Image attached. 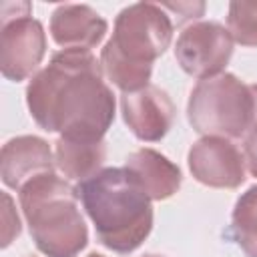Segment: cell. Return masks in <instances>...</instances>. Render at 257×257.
Instances as JSON below:
<instances>
[{"instance_id":"obj_1","label":"cell","mask_w":257,"mask_h":257,"mask_svg":"<svg viewBox=\"0 0 257 257\" xmlns=\"http://www.w3.org/2000/svg\"><path fill=\"white\" fill-rule=\"evenodd\" d=\"M100 60L90 50L66 48L52 54L26 86L34 122L68 139H104L114 120V94L102 80Z\"/></svg>"},{"instance_id":"obj_15","label":"cell","mask_w":257,"mask_h":257,"mask_svg":"<svg viewBox=\"0 0 257 257\" xmlns=\"http://www.w3.org/2000/svg\"><path fill=\"white\" fill-rule=\"evenodd\" d=\"M227 30L241 46H257V0H233L227 12Z\"/></svg>"},{"instance_id":"obj_22","label":"cell","mask_w":257,"mask_h":257,"mask_svg":"<svg viewBox=\"0 0 257 257\" xmlns=\"http://www.w3.org/2000/svg\"><path fill=\"white\" fill-rule=\"evenodd\" d=\"M88 257H104V255H100V253H90Z\"/></svg>"},{"instance_id":"obj_18","label":"cell","mask_w":257,"mask_h":257,"mask_svg":"<svg viewBox=\"0 0 257 257\" xmlns=\"http://www.w3.org/2000/svg\"><path fill=\"white\" fill-rule=\"evenodd\" d=\"M243 157H245V165H247L249 173L253 177H257V120L251 124V128L245 135Z\"/></svg>"},{"instance_id":"obj_12","label":"cell","mask_w":257,"mask_h":257,"mask_svg":"<svg viewBox=\"0 0 257 257\" xmlns=\"http://www.w3.org/2000/svg\"><path fill=\"white\" fill-rule=\"evenodd\" d=\"M124 169L139 181L151 201H165L173 197L183 181L181 169L155 149H139L124 161Z\"/></svg>"},{"instance_id":"obj_3","label":"cell","mask_w":257,"mask_h":257,"mask_svg":"<svg viewBox=\"0 0 257 257\" xmlns=\"http://www.w3.org/2000/svg\"><path fill=\"white\" fill-rule=\"evenodd\" d=\"M175 22L159 2H137L122 8L110 40L100 52L104 76L122 92H137L151 82L153 62L173 40Z\"/></svg>"},{"instance_id":"obj_11","label":"cell","mask_w":257,"mask_h":257,"mask_svg":"<svg viewBox=\"0 0 257 257\" xmlns=\"http://www.w3.org/2000/svg\"><path fill=\"white\" fill-rule=\"evenodd\" d=\"M48 28L52 40L62 50H90L102 42L108 24L88 4H60L52 12Z\"/></svg>"},{"instance_id":"obj_19","label":"cell","mask_w":257,"mask_h":257,"mask_svg":"<svg viewBox=\"0 0 257 257\" xmlns=\"http://www.w3.org/2000/svg\"><path fill=\"white\" fill-rule=\"evenodd\" d=\"M32 16V4L30 2H4L0 6V22H8L14 18Z\"/></svg>"},{"instance_id":"obj_4","label":"cell","mask_w":257,"mask_h":257,"mask_svg":"<svg viewBox=\"0 0 257 257\" xmlns=\"http://www.w3.org/2000/svg\"><path fill=\"white\" fill-rule=\"evenodd\" d=\"M20 207L36 249L46 257H76L88 243L78 193L54 173L40 175L20 191Z\"/></svg>"},{"instance_id":"obj_13","label":"cell","mask_w":257,"mask_h":257,"mask_svg":"<svg viewBox=\"0 0 257 257\" xmlns=\"http://www.w3.org/2000/svg\"><path fill=\"white\" fill-rule=\"evenodd\" d=\"M54 161L66 181H86L102 171L106 161V143L104 139L90 141L58 137L54 143Z\"/></svg>"},{"instance_id":"obj_17","label":"cell","mask_w":257,"mask_h":257,"mask_svg":"<svg viewBox=\"0 0 257 257\" xmlns=\"http://www.w3.org/2000/svg\"><path fill=\"white\" fill-rule=\"evenodd\" d=\"M2 201H4V229H2V247H8L12 243L14 237L20 235V219L16 215L14 203L10 199L8 193H2Z\"/></svg>"},{"instance_id":"obj_10","label":"cell","mask_w":257,"mask_h":257,"mask_svg":"<svg viewBox=\"0 0 257 257\" xmlns=\"http://www.w3.org/2000/svg\"><path fill=\"white\" fill-rule=\"evenodd\" d=\"M56 161L50 145L34 135L6 141L0 153V177L8 189L20 191L32 179L54 173Z\"/></svg>"},{"instance_id":"obj_6","label":"cell","mask_w":257,"mask_h":257,"mask_svg":"<svg viewBox=\"0 0 257 257\" xmlns=\"http://www.w3.org/2000/svg\"><path fill=\"white\" fill-rule=\"evenodd\" d=\"M233 44L235 40L223 24L201 20L183 28L175 44V58L187 74L205 80L223 74L233 56Z\"/></svg>"},{"instance_id":"obj_21","label":"cell","mask_w":257,"mask_h":257,"mask_svg":"<svg viewBox=\"0 0 257 257\" xmlns=\"http://www.w3.org/2000/svg\"><path fill=\"white\" fill-rule=\"evenodd\" d=\"M141 257H163V255H155V253H145V255H141Z\"/></svg>"},{"instance_id":"obj_8","label":"cell","mask_w":257,"mask_h":257,"mask_svg":"<svg viewBox=\"0 0 257 257\" xmlns=\"http://www.w3.org/2000/svg\"><path fill=\"white\" fill-rule=\"evenodd\" d=\"M191 175L213 189H237L245 183V157L223 137H203L189 151Z\"/></svg>"},{"instance_id":"obj_16","label":"cell","mask_w":257,"mask_h":257,"mask_svg":"<svg viewBox=\"0 0 257 257\" xmlns=\"http://www.w3.org/2000/svg\"><path fill=\"white\" fill-rule=\"evenodd\" d=\"M169 16H175L177 26L185 22H193L203 16L205 4L203 2H159Z\"/></svg>"},{"instance_id":"obj_20","label":"cell","mask_w":257,"mask_h":257,"mask_svg":"<svg viewBox=\"0 0 257 257\" xmlns=\"http://www.w3.org/2000/svg\"><path fill=\"white\" fill-rule=\"evenodd\" d=\"M251 94H253V122L257 120V84H249Z\"/></svg>"},{"instance_id":"obj_2","label":"cell","mask_w":257,"mask_h":257,"mask_svg":"<svg viewBox=\"0 0 257 257\" xmlns=\"http://www.w3.org/2000/svg\"><path fill=\"white\" fill-rule=\"evenodd\" d=\"M78 201L106 249L128 255L153 229L151 199L124 167H106L76 185Z\"/></svg>"},{"instance_id":"obj_7","label":"cell","mask_w":257,"mask_h":257,"mask_svg":"<svg viewBox=\"0 0 257 257\" xmlns=\"http://www.w3.org/2000/svg\"><path fill=\"white\" fill-rule=\"evenodd\" d=\"M46 54V32L32 16L2 22L0 28V70L12 82L26 80Z\"/></svg>"},{"instance_id":"obj_9","label":"cell","mask_w":257,"mask_h":257,"mask_svg":"<svg viewBox=\"0 0 257 257\" xmlns=\"http://www.w3.org/2000/svg\"><path fill=\"white\" fill-rule=\"evenodd\" d=\"M120 112L128 131L145 143L161 141L171 131L177 116L171 96L155 84L137 92H122Z\"/></svg>"},{"instance_id":"obj_14","label":"cell","mask_w":257,"mask_h":257,"mask_svg":"<svg viewBox=\"0 0 257 257\" xmlns=\"http://www.w3.org/2000/svg\"><path fill=\"white\" fill-rule=\"evenodd\" d=\"M229 237L247 257H257V185L249 187L235 203Z\"/></svg>"},{"instance_id":"obj_5","label":"cell","mask_w":257,"mask_h":257,"mask_svg":"<svg viewBox=\"0 0 257 257\" xmlns=\"http://www.w3.org/2000/svg\"><path fill=\"white\" fill-rule=\"evenodd\" d=\"M187 118L193 131L203 137H245L253 124L249 84L231 72L199 80L189 94Z\"/></svg>"}]
</instances>
